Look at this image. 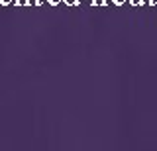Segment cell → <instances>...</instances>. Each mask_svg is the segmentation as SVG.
I'll use <instances>...</instances> for the list:
<instances>
[{
	"mask_svg": "<svg viewBox=\"0 0 157 151\" xmlns=\"http://www.w3.org/2000/svg\"><path fill=\"white\" fill-rule=\"evenodd\" d=\"M92 4H94V6H104L106 0H92Z\"/></svg>",
	"mask_w": 157,
	"mask_h": 151,
	"instance_id": "6da1fadb",
	"label": "cell"
},
{
	"mask_svg": "<svg viewBox=\"0 0 157 151\" xmlns=\"http://www.w3.org/2000/svg\"><path fill=\"white\" fill-rule=\"evenodd\" d=\"M18 6H26V4H29V0H16Z\"/></svg>",
	"mask_w": 157,
	"mask_h": 151,
	"instance_id": "7a4b0ae2",
	"label": "cell"
},
{
	"mask_svg": "<svg viewBox=\"0 0 157 151\" xmlns=\"http://www.w3.org/2000/svg\"><path fill=\"white\" fill-rule=\"evenodd\" d=\"M65 4H69V6H75V4H78V0H65Z\"/></svg>",
	"mask_w": 157,
	"mask_h": 151,
	"instance_id": "3957f363",
	"label": "cell"
},
{
	"mask_svg": "<svg viewBox=\"0 0 157 151\" xmlns=\"http://www.w3.org/2000/svg\"><path fill=\"white\" fill-rule=\"evenodd\" d=\"M47 2L51 4V6H55V4H59V2H61V0H47Z\"/></svg>",
	"mask_w": 157,
	"mask_h": 151,
	"instance_id": "277c9868",
	"label": "cell"
},
{
	"mask_svg": "<svg viewBox=\"0 0 157 151\" xmlns=\"http://www.w3.org/2000/svg\"><path fill=\"white\" fill-rule=\"evenodd\" d=\"M130 2L134 4V6H140V4H141V0H130Z\"/></svg>",
	"mask_w": 157,
	"mask_h": 151,
	"instance_id": "5b68a950",
	"label": "cell"
},
{
	"mask_svg": "<svg viewBox=\"0 0 157 151\" xmlns=\"http://www.w3.org/2000/svg\"><path fill=\"white\" fill-rule=\"evenodd\" d=\"M10 2H12V0H0V4H4V6H8Z\"/></svg>",
	"mask_w": 157,
	"mask_h": 151,
	"instance_id": "8992f818",
	"label": "cell"
},
{
	"mask_svg": "<svg viewBox=\"0 0 157 151\" xmlns=\"http://www.w3.org/2000/svg\"><path fill=\"white\" fill-rule=\"evenodd\" d=\"M126 0H114V4H118V6H120V4H124Z\"/></svg>",
	"mask_w": 157,
	"mask_h": 151,
	"instance_id": "52a82bcc",
	"label": "cell"
},
{
	"mask_svg": "<svg viewBox=\"0 0 157 151\" xmlns=\"http://www.w3.org/2000/svg\"><path fill=\"white\" fill-rule=\"evenodd\" d=\"M149 4H153V6H155V4H157V0H149Z\"/></svg>",
	"mask_w": 157,
	"mask_h": 151,
	"instance_id": "ba28073f",
	"label": "cell"
}]
</instances>
